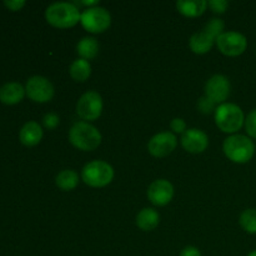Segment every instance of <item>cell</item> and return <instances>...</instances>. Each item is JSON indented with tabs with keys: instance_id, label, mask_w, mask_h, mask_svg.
Returning a JSON list of instances; mask_svg holds the SVG:
<instances>
[{
	"instance_id": "obj_14",
	"label": "cell",
	"mask_w": 256,
	"mask_h": 256,
	"mask_svg": "<svg viewBox=\"0 0 256 256\" xmlns=\"http://www.w3.org/2000/svg\"><path fill=\"white\" fill-rule=\"evenodd\" d=\"M182 145L190 154H200L204 152L209 146V138L202 130L192 128L188 129L182 135Z\"/></svg>"
},
{
	"instance_id": "obj_31",
	"label": "cell",
	"mask_w": 256,
	"mask_h": 256,
	"mask_svg": "<svg viewBox=\"0 0 256 256\" xmlns=\"http://www.w3.org/2000/svg\"><path fill=\"white\" fill-rule=\"evenodd\" d=\"M248 256H256V249H255V250H252V252H250V254L248 255Z\"/></svg>"
},
{
	"instance_id": "obj_24",
	"label": "cell",
	"mask_w": 256,
	"mask_h": 256,
	"mask_svg": "<svg viewBox=\"0 0 256 256\" xmlns=\"http://www.w3.org/2000/svg\"><path fill=\"white\" fill-rule=\"evenodd\" d=\"M244 126L248 135H249L250 138H252V139H256V109L252 110V112L248 114V116L245 118Z\"/></svg>"
},
{
	"instance_id": "obj_18",
	"label": "cell",
	"mask_w": 256,
	"mask_h": 256,
	"mask_svg": "<svg viewBox=\"0 0 256 256\" xmlns=\"http://www.w3.org/2000/svg\"><path fill=\"white\" fill-rule=\"evenodd\" d=\"M160 215L152 208H144L136 215V226L142 232H152L159 225Z\"/></svg>"
},
{
	"instance_id": "obj_30",
	"label": "cell",
	"mask_w": 256,
	"mask_h": 256,
	"mask_svg": "<svg viewBox=\"0 0 256 256\" xmlns=\"http://www.w3.org/2000/svg\"><path fill=\"white\" fill-rule=\"evenodd\" d=\"M79 5H84V6H88V8H94V6H98L99 5V2L98 0H82V2H79Z\"/></svg>"
},
{
	"instance_id": "obj_25",
	"label": "cell",
	"mask_w": 256,
	"mask_h": 256,
	"mask_svg": "<svg viewBox=\"0 0 256 256\" xmlns=\"http://www.w3.org/2000/svg\"><path fill=\"white\" fill-rule=\"evenodd\" d=\"M208 6L215 14H224L226 12L228 6H229V2H226V0H209Z\"/></svg>"
},
{
	"instance_id": "obj_5",
	"label": "cell",
	"mask_w": 256,
	"mask_h": 256,
	"mask_svg": "<svg viewBox=\"0 0 256 256\" xmlns=\"http://www.w3.org/2000/svg\"><path fill=\"white\" fill-rule=\"evenodd\" d=\"M214 119L216 126L226 134H232L239 132L245 122L244 112L242 108L232 102H222L216 108L214 112Z\"/></svg>"
},
{
	"instance_id": "obj_19",
	"label": "cell",
	"mask_w": 256,
	"mask_h": 256,
	"mask_svg": "<svg viewBox=\"0 0 256 256\" xmlns=\"http://www.w3.org/2000/svg\"><path fill=\"white\" fill-rule=\"evenodd\" d=\"M69 74L70 76L72 78V80L78 82H86L88 79L90 78L92 75V65L88 60L79 59L74 60L70 65V69H69Z\"/></svg>"
},
{
	"instance_id": "obj_17",
	"label": "cell",
	"mask_w": 256,
	"mask_h": 256,
	"mask_svg": "<svg viewBox=\"0 0 256 256\" xmlns=\"http://www.w3.org/2000/svg\"><path fill=\"white\" fill-rule=\"evenodd\" d=\"M208 2L205 0H179L176 2V9L186 18H198L205 12Z\"/></svg>"
},
{
	"instance_id": "obj_29",
	"label": "cell",
	"mask_w": 256,
	"mask_h": 256,
	"mask_svg": "<svg viewBox=\"0 0 256 256\" xmlns=\"http://www.w3.org/2000/svg\"><path fill=\"white\" fill-rule=\"evenodd\" d=\"M179 256H202V252H200V250L195 246H185L184 249L180 252Z\"/></svg>"
},
{
	"instance_id": "obj_10",
	"label": "cell",
	"mask_w": 256,
	"mask_h": 256,
	"mask_svg": "<svg viewBox=\"0 0 256 256\" xmlns=\"http://www.w3.org/2000/svg\"><path fill=\"white\" fill-rule=\"evenodd\" d=\"M216 46L226 56H239L248 48V39L239 32H224L216 40Z\"/></svg>"
},
{
	"instance_id": "obj_20",
	"label": "cell",
	"mask_w": 256,
	"mask_h": 256,
	"mask_svg": "<svg viewBox=\"0 0 256 256\" xmlns=\"http://www.w3.org/2000/svg\"><path fill=\"white\" fill-rule=\"evenodd\" d=\"M76 52L82 59L85 60H92L99 52V42L95 38L92 36H85L78 42L76 45Z\"/></svg>"
},
{
	"instance_id": "obj_3",
	"label": "cell",
	"mask_w": 256,
	"mask_h": 256,
	"mask_svg": "<svg viewBox=\"0 0 256 256\" xmlns=\"http://www.w3.org/2000/svg\"><path fill=\"white\" fill-rule=\"evenodd\" d=\"M224 154L235 164H246L255 154V144L249 136L234 134L228 136L222 144Z\"/></svg>"
},
{
	"instance_id": "obj_9",
	"label": "cell",
	"mask_w": 256,
	"mask_h": 256,
	"mask_svg": "<svg viewBox=\"0 0 256 256\" xmlns=\"http://www.w3.org/2000/svg\"><path fill=\"white\" fill-rule=\"evenodd\" d=\"M25 92H26V96L34 102L44 104V102H49L54 98L55 89L49 79L40 75H34L28 79L25 84Z\"/></svg>"
},
{
	"instance_id": "obj_6",
	"label": "cell",
	"mask_w": 256,
	"mask_h": 256,
	"mask_svg": "<svg viewBox=\"0 0 256 256\" xmlns=\"http://www.w3.org/2000/svg\"><path fill=\"white\" fill-rule=\"evenodd\" d=\"M114 179V169L104 160H92L82 170V180L90 188H104Z\"/></svg>"
},
{
	"instance_id": "obj_28",
	"label": "cell",
	"mask_w": 256,
	"mask_h": 256,
	"mask_svg": "<svg viewBox=\"0 0 256 256\" xmlns=\"http://www.w3.org/2000/svg\"><path fill=\"white\" fill-rule=\"evenodd\" d=\"M26 2L24 0H5L4 6H6L10 12H19L25 6Z\"/></svg>"
},
{
	"instance_id": "obj_2",
	"label": "cell",
	"mask_w": 256,
	"mask_h": 256,
	"mask_svg": "<svg viewBox=\"0 0 256 256\" xmlns=\"http://www.w3.org/2000/svg\"><path fill=\"white\" fill-rule=\"evenodd\" d=\"M224 28L225 24L222 19L218 18L212 19L206 22L202 32L192 35L189 40L190 50L198 55L208 54L212 49L214 44H216L218 38L224 32Z\"/></svg>"
},
{
	"instance_id": "obj_16",
	"label": "cell",
	"mask_w": 256,
	"mask_h": 256,
	"mask_svg": "<svg viewBox=\"0 0 256 256\" xmlns=\"http://www.w3.org/2000/svg\"><path fill=\"white\" fill-rule=\"evenodd\" d=\"M26 95L25 88L20 82H5L0 88V102L5 105H16L22 102L24 96Z\"/></svg>"
},
{
	"instance_id": "obj_23",
	"label": "cell",
	"mask_w": 256,
	"mask_h": 256,
	"mask_svg": "<svg viewBox=\"0 0 256 256\" xmlns=\"http://www.w3.org/2000/svg\"><path fill=\"white\" fill-rule=\"evenodd\" d=\"M198 110H199L200 112H202V114L208 115V114H212V112H215V110H216V102H212L210 98L208 96H202L200 98L199 100H198Z\"/></svg>"
},
{
	"instance_id": "obj_1",
	"label": "cell",
	"mask_w": 256,
	"mask_h": 256,
	"mask_svg": "<svg viewBox=\"0 0 256 256\" xmlns=\"http://www.w3.org/2000/svg\"><path fill=\"white\" fill-rule=\"evenodd\" d=\"M82 12L72 2H54L45 10V19L52 26L58 29H69L80 22Z\"/></svg>"
},
{
	"instance_id": "obj_12",
	"label": "cell",
	"mask_w": 256,
	"mask_h": 256,
	"mask_svg": "<svg viewBox=\"0 0 256 256\" xmlns=\"http://www.w3.org/2000/svg\"><path fill=\"white\" fill-rule=\"evenodd\" d=\"M232 85L225 75H212L205 84V96L210 98L216 104H222L229 98Z\"/></svg>"
},
{
	"instance_id": "obj_27",
	"label": "cell",
	"mask_w": 256,
	"mask_h": 256,
	"mask_svg": "<svg viewBox=\"0 0 256 256\" xmlns=\"http://www.w3.org/2000/svg\"><path fill=\"white\" fill-rule=\"evenodd\" d=\"M170 129L172 130V132L175 134H184L186 132V122H185L184 119L182 118H175V119L172 120L170 122Z\"/></svg>"
},
{
	"instance_id": "obj_22",
	"label": "cell",
	"mask_w": 256,
	"mask_h": 256,
	"mask_svg": "<svg viewBox=\"0 0 256 256\" xmlns=\"http://www.w3.org/2000/svg\"><path fill=\"white\" fill-rule=\"evenodd\" d=\"M239 224L249 234L256 235V209H246L240 214Z\"/></svg>"
},
{
	"instance_id": "obj_26",
	"label": "cell",
	"mask_w": 256,
	"mask_h": 256,
	"mask_svg": "<svg viewBox=\"0 0 256 256\" xmlns=\"http://www.w3.org/2000/svg\"><path fill=\"white\" fill-rule=\"evenodd\" d=\"M60 124V119L56 114L54 112H48L42 118V125L44 128H46L48 130H54L58 125Z\"/></svg>"
},
{
	"instance_id": "obj_8",
	"label": "cell",
	"mask_w": 256,
	"mask_h": 256,
	"mask_svg": "<svg viewBox=\"0 0 256 256\" xmlns=\"http://www.w3.org/2000/svg\"><path fill=\"white\" fill-rule=\"evenodd\" d=\"M102 98L98 92L90 90L82 95L76 102V114L86 122L99 119L102 112Z\"/></svg>"
},
{
	"instance_id": "obj_11",
	"label": "cell",
	"mask_w": 256,
	"mask_h": 256,
	"mask_svg": "<svg viewBox=\"0 0 256 256\" xmlns=\"http://www.w3.org/2000/svg\"><path fill=\"white\" fill-rule=\"evenodd\" d=\"M178 145V139L174 132H162L154 135L149 140L148 150L154 158H165L172 154Z\"/></svg>"
},
{
	"instance_id": "obj_15",
	"label": "cell",
	"mask_w": 256,
	"mask_h": 256,
	"mask_svg": "<svg viewBox=\"0 0 256 256\" xmlns=\"http://www.w3.org/2000/svg\"><path fill=\"white\" fill-rule=\"evenodd\" d=\"M42 128L36 122H28L22 125L19 132V140L24 146H36L42 139Z\"/></svg>"
},
{
	"instance_id": "obj_21",
	"label": "cell",
	"mask_w": 256,
	"mask_h": 256,
	"mask_svg": "<svg viewBox=\"0 0 256 256\" xmlns=\"http://www.w3.org/2000/svg\"><path fill=\"white\" fill-rule=\"evenodd\" d=\"M55 184L62 192H72L79 184V175L74 170L65 169L56 175Z\"/></svg>"
},
{
	"instance_id": "obj_7",
	"label": "cell",
	"mask_w": 256,
	"mask_h": 256,
	"mask_svg": "<svg viewBox=\"0 0 256 256\" xmlns=\"http://www.w3.org/2000/svg\"><path fill=\"white\" fill-rule=\"evenodd\" d=\"M82 28L92 34H102L112 25V15L105 8L94 6L86 8L80 18Z\"/></svg>"
},
{
	"instance_id": "obj_4",
	"label": "cell",
	"mask_w": 256,
	"mask_h": 256,
	"mask_svg": "<svg viewBox=\"0 0 256 256\" xmlns=\"http://www.w3.org/2000/svg\"><path fill=\"white\" fill-rule=\"evenodd\" d=\"M69 142L82 152H92L102 144V134L90 122H78L70 128Z\"/></svg>"
},
{
	"instance_id": "obj_13",
	"label": "cell",
	"mask_w": 256,
	"mask_h": 256,
	"mask_svg": "<svg viewBox=\"0 0 256 256\" xmlns=\"http://www.w3.org/2000/svg\"><path fill=\"white\" fill-rule=\"evenodd\" d=\"M174 198V186L169 180L158 179L149 185L148 199L155 206H165Z\"/></svg>"
}]
</instances>
